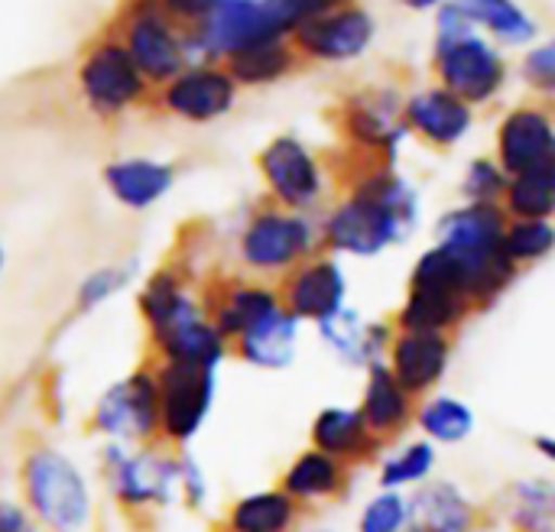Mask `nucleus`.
Returning <instances> with one entry per match:
<instances>
[{"mask_svg": "<svg viewBox=\"0 0 555 532\" xmlns=\"http://www.w3.org/2000/svg\"><path fill=\"white\" fill-rule=\"evenodd\" d=\"M16 501L42 532H101V497L88 468L55 442H29L16 458Z\"/></svg>", "mask_w": 555, "mask_h": 532, "instance_id": "7ed1b4c3", "label": "nucleus"}, {"mask_svg": "<svg viewBox=\"0 0 555 532\" xmlns=\"http://www.w3.org/2000/svg\"><path fill=\"white\" fill-rule=\"evenodd\" d=\"M501 208L511 221H555V153L537 169L511 176Z\"/></svg>", "mask_w": 555, "mask_h": 532, "instance_id": "473e14b6", "label": "nucleus"}, {"mask_svg": "<svg viewBox=\"0 0 555 532\" xmlns=\"http://www.w3.org/2000/svg\"><path fill=\"white\" fill-rule=\"evenodd\" d=\"M377 26L374 16L361 7H338L328 10L322 16H312L306 23H299L293 29L296 46L322 62H348L358 59L361 52H367L371 39H374Z\"/></svg>", "mask_w": 555, "mask_h": 532, "instance_id": "aec40b11", "label": "nucleus"}, {"mask_svg": "<svg viewBox=\"0 0 555 532\" xmlns=\"http://www.w3.org/2000/svg\"><path fill=\"white\" fill-rule=\"evenodd\" d=\"M423 218L420 189L393 166H364L319 218L322 250L338 260H377L406 244Z\"/></svg>", "mask_w": 555, "mask_h": 532, "instance_id": "f257e3e1", "label": "nucleus"}, {"mask_svg": "<svg viewBox=\"0 0 555 532\" xmlns=\"http://www.w3.org/2000/svg\"><path fill=\"white\" fill-rule=\"evenodd\" d=\"M153 364V361H150ZM159 387V445L185 452L208 426L221 374L195 364H153Z\"/></svg>", "mask_w": 555, "mask_h": 532, "instance_id": "1a4fd4ad", "label": "nucleus"}, {"mask_svg": "<svg viewBox=\"0 0 555 532\" xmlns=\"http://www.w3.org/2000/svg\"><path fill=\"white\" fill-rule=\"evenodd\" d=\"M403 124L413 137L436 150L459 146L475 127V107L446 88H423L403 101Z\"/></svg>", "mask_w": 555, "mask_h": 532, "instance_id": "4be33fe9", "label": "nucleus"}, {"mask_svg": "<svg viewBox=\"0 0 555 532\" xmlns=\"http://www.w3.org/2000/svg\"><path fill=\"white\" fill-rule=\"evenodd\" d=\"M475 302L468 296L465 276L455 260L442 247H426L406 280V296L393 315L397 332H429V335H455L472 315Z\"/></svg>", "mask_w": 555, "mask_h": 532, "instance_id": "0eeeda50", "label": "nucleus"}, {"mask_svg": "<svg viewBox=\"0 0 555 532\" xmlns=\"http://www.w3.org/2000/svg\"><path fill=\"white\" fill-rule=\"evenodd\" d=\"M0 532H42V527L29 517V510L13 497L0 494Z\"/></svg>", "mask_w": 555, "mask_h": 532, "instance_id": "37998d69", "label": "nucleus"}, {"mask_svg": "<svg viewBox=\"0 0 555 532\" xmlns=\"http://www.w3.org/2000/svg\"><path fill=\"white\" fill-rule=\"evenodd\" d=\"M98 478L107 501L130 520H153L179 507V452L153 445H98Z\"/></svg>", "mask_w": 555, "mask_h": 532, "instance_id": "39448f33", "label": "nucleus"}, {"mask_svg": "<svg viewBox=\"0 0 555 532\" xmlns=\"http://www.w3.org/2000/svg\"><path fill=\"white\" fill-rule=\"evenodd\" d=\"M511 176L501 169L494 156H475L462 172V198L472 205H501L507 195Z\"/></svg>", "mask_w": 555, "mask_h": 532, "instance_id": "58836bf2", "label": "nucleus"}, {"mask_svg": "<svg viewBox=\"0 0 555 532\" xmlns=\"http://www.w3.org/2000/svg\"><path fill=\"white\" fill-rule=\"evenodd\" d=\"M555 153V117L540 104H520L504 114L494 133V159L507 176L537 169Z\"/></svg>", "mask_w": 555, "mask_h": 532, "instance_id": "6ab92c4d", "label": "nucleus"}, {"mask_svg": "<svg viewBox=\"0 0 555 532\" xmlns=\"http://www.w3.org/2000/svg\"><path fill=\"white\" fill-rule=\"evenodd\" d=\"M202 296H205V306L211 312L215 328L224 335L228 345H234L244 332H250L254 325H260L263 319H270L273 312L283 309L276 283L257 280V276L218 280Z\"/></svg>", "mask_w": 555, "mask_h": 532, "instance_id": "2eb2a0df", "label": "nucleus"}, {"mask_svg": "<svg viewBox=\"0 0 555 532\" xmlns=\"http://www.w3.org/2000/svg\"><path fill=\"white\" fill-rule=\"evenodd\" d=\"M452 358H455V341L449 335L397 332L384 364L410 397L426 400L439 393V387L446 384Z\"/></svg>", "mask_w": 555, "mask_h": 532, "instance_id": "dca6fc26", "label": "nucleus"}, {"mask_svg": "<svg viewBox=\"0 0 555 532\" xmlns=\"http://www.w3.org/2000/svg\"><path fill=\"white\" fill-rule=\"evenodd\" d=\"M468 10V16L491 29L504 46H527L537 39V23L517 0H455Z\"/></svg>", "mask_w": 555, "mask_h": 532, "instance_id": "c9c22d12", "label": "nucleus"}, {"mask_svg": "<svg viewBox=\"0 0 555 532\" xmlns=\"http://www.w3.org/2000/svg\"><path fill=\"white\" fill-rule=\"evenodd\" d=\"M211 504V478L208 468L185 449L179 452V507L189 514H205Z\"/></svg>", "mask_w": 555, "mask_h": 532, "instance_id": "ea45409f", "label": "nucleus"}, {"mask_svg": "<svg viewBox=\"0 0 555 532\" xmlns=\"http://www.w3.org/2000/svg\"><path fill=\"white\" fill-rule=\"evenodd\" d=\"M504 250L517 270L550 260L555 254V221H511L507 218Z\"/></svg>", "mask_w": 555, "mask_h": 532, "instance_id": "e433bc0d", "label": "nucleus"}, {"mask_svg": "<svg viewBox=\"0 0 555 532\" xmlns=\"http://www.w3.org/2000/svg\"><path fill=\"white\" fill-rule=\"evenodd\" d=\"M436 72H439V88L452 91L468 107L494 101L507 81L504 55L478 33L462 42L436 49Z\"/></svg>", "mask_w": 555, "mask_h": 532, "instance_id": "4468645a", "label": "nucleus"}, {"mask_svg": "<svg viewBox=\"0 0 555 532\" xmlns=\"http://www.w3.org/2000/svg\"><path fill=\"white\" fill-rule=\"evenodd\" d=\"M237 101L234 78L218 65H189L163 91V107L189 124H211Z\"/></svg>", "mask_w": 555, "mask_h": 532, "instance_id": "412c9836", "label": "nucleus"}, {"mask_svg": "<svg viewBox=\"0 0 555 532\" xmlns=\"http://www.w3.org/2000/svg\"><path fill=\"white\" fill-rule=\"evenodd\" d=\"M315 335L338 364L351 371H371L374 364L387 361L397 325L393 319H367L364 312L348 306L328 322L315 325Z\"/></svg>", "mask_w": 555, "mask_h": 532, "instance_id": "a211bd4d", "label": "nucleus"}, {"mask_svg": "<svg viewBox=\"0 0 555 532\" xmlns=\"http://www.w3.org/2000/svg\"><path fill=\"white\" fill-rule=\"evenodd\" d=\"M257 169H260L270 205H280L299 215H315L328 198L325 163L315 156V150L306 140L293 133L273 137L260 150Z\"/></svg>", "mask_w": 555, "mask_h": 532, "instance_id": "9d476101", "label": "nucleus"}, {"mask_svg": "<svg viewBox=\"0 0 555 532\" xmlns=\"http://www.w3.org/2000/svg\"><path fill=\"white\" fill-rule=\"evenodd\" d=\"M507 215L501 205L462 202L436 221V247H442L465 276L475 309L494 306L520 276L504 250Z\"/></svg>", "mask_w": 555, "mask_h": 532, "instance_id": "20e7f679", "label": "nucleus"}, {"mask_svg": "<svg viewBox=\"0 0 555 532\" xmlns=\"http://www.w3.org/2000/svg\"><path fill=\"white\" fill-rule=\"evenodd\" d=\"M176 166L156 156H117L104 163L101 182L107 195L127 211H150L176 189Z\"/></svg>", "mask_w": 555, "mask_h": 532, "instance_id": "5701e85b", "label": "nucleus"}, {"mask_svg": "<svg viewBox=\"0 0 555 532\" xmlns=\"http://www.w3.org/2000/svg\"><path fill=\"white\" fill-rule=\"evenodd\" d=\"M533 452L555 468V436H537L533 439Z\"/></svg>", "mask_w": 555, "mask_h": 532, "instance_id": "c03bdc74", "label": "nucleus"}, {"mask_svg": "<svg viewBox=\"0 0 555 532\" xmlns=\"http://www.w3.org/2000/svg\"><path fill=\"white\" fill-rule=\"evenodd\" d=\"M276 289H280L283 309L302 325L315 328L328 322L332 315H338L341 309H348L351 280L345 270V260H338L328 250H319L309 260H302L296 270H289L276 283Z\"/></svg>", "mask_w": 555, "mask_h": 532, "instance_id": "9b49d317", "label": "nucleus"}, {"mask_svg": "<svg viewBox=\"0 0 555 532\" xmlns=\"http://www.w3.org/2000/svg\"><path fill=\"white\" fill-rule=\"evenodd\" d=\"M504 520L514 532H555V478H520L504 491Z\"/></svg>", "mask_w": 555, "mask_h": 532, "instance_id": "2f4dec72", "label": "nucleus"}, {"mask_svg": "<svg viewBox=\"0 0 555 532\" xmlns=\"http://www.w3.org/2000/svg\"><path fill=\"white\" fill-rule=\"evenodd\" d=\"M413 530V497L400 491H377L364 501L354 532H406Z\"/></svg>", "mask_w": 555, "mask_h": 532, "instance_id": "4c0bfd02", "label": "nucleus"}, {"mask_svg": "<svg viewBox=\"0 0 555 532\" xmlns=\"http://www.w3.org/2000/svg\"><path fill=\"white\" fill-rule=\"evenodd\" d=\"M133 280H137V260H107V263H98V267H91L78 280L72 309L78 315H94L104 306H111L117 296H124L133 286Z\"/></svg>", "mask_w": 555, "mask_h": 532, "instance_id": "f704fd0d", "label": "nucleus"}, {"mask_svg": "<svg viewBox=\"0 0 555 532\" xmlns=\"http://www.w3.org/2000/svg\"><path fill=\"white\" fill-rule=\"evenodd\" d=\"M406 7H413V10H433V7H442L446 0H403Z\"/></svg>", "mask_w": 555, "mask_h": 532, "instance_id": "a18cd8bd", "label": "nucleus"}, {"mask_svg": "<svg viewBox=\"0 0 555 532\" xmlns=\"http://www.w3.org/2000/svg\"><path fill=\"white\" fill-rule=\"evenodd\" d=\"M413 429L436 449H452L478 432V413L455 393H433L416 403Z\"/></svg>", "mask_w": 555, "mask_h": 532, "instance_id": "c756f323", "label": "nucleus"}, {"mask_svg": "<svg viewBox=\"0 0 555 532\" xmlns=\"http://www.w3.org/2000/svg\"><path fill=\"white\" fill-rule=\"evenodd\" d=\"M88 432L101 445H153L159 442V387L156 367L146 361L111 380L88 410Z\"/></svg>", "mask_w": 555, "mask_h": 532, "instance_id": "6e6552de", "label": "nucleus"}, {"mask_svg": "<svg viewBox=\"0 0 555 532\" xmlns=\"http://www.w3.org/2000/svg\"><path fill=\"white\" fill-rule=\"evenodd\" d=\"M309 449L325 452L328 458L358 468L367 465L380 455L384 442L367 429L364 416L358 406H345V403H332L322 406L312 423H309Z\"/></svg>", "mask_w": 555, "mask_h": 532, "instance_id": "b1692460", "label": "nucleus"}, {"mask_svg": "<svg viewBox=\"0 0 555 532\" xmlns=\"http://www.w3.org/2000/svg\"><path fill=\"white\" fill-rule=\"evenodd\" d=\"M416 397H410L400 380L387 371V364H374L371 371H364V387H361V400L354 403L367 423V429L387 445L403 439L413 429V416H416Z\"/></svg>", "mask_w": 555, "mask_h": 532, "instance_id": "393cba45", "label": "nucleus"}, {"mask_svg": "<svg viewBox=\"0 0 555 532\" xmlns=\"http://www.w3.org/2000/svg\"><path fill=\"white\" fill-rule=\"evenodd\" d=\"M224 59H228L224 72L234 78V85H270L293 68V49L286 46V39L250 42Z\"/></svg>", "mask_w": 555, "mask_h": 532, "instance_id": "72a5a7b5", "label": "nucleus"}, {"mask_svg": "<svg viewBox=\"0 0 555 532\" xmlns=\"http://www.w3.org/2000/svg\"><path fill=\"white\" fill-rule=\"evenodd\" d=\"M127 52L137 62L140 75L146 81H172L176 75H182L189 68V42L172 29L169 16L153 7V3H140L130 16L127 26Z\"/></svg>", "mask_w": 555, "mask_h": 532, "instance_id": "f3484780", "label": "nucleus"}, {"mask_svg": "<svg viewBox=\"0 0 555 532\" xmlns=\"http://www.w3.org/2000/svg\"><path fill=\"white\" fill-rule=\"evenodd\" d=\"M406 532H420V530H406Z\"/></svg>", "mask_w": 555, "mask_h": 532, "instance_id": "09e8293b", "label": "nucleus"}, {"mask_svg": "<svg viewBox=\"0 0 555 532\" xmlns=\"http://www.w3.org/2000/svg\"><path fill=\"white\" fill-rule=\"evenodd\" d=\"M524 78L540 94H553L555 98V36L540 42V46H533L524 55Z\"/></svg>", "mask_w": 555, "mask_h": 532, "instance_id": "a19ab883", "label": "nucleus"}, {"mask_svg": "<svg viewBox=\"0 0 555 532\" xmlns=\"http://www.w3.org/2000/svg\"><path fill=\"white\" fill-rule=\"evenodd\" d=\"M299 532H335V530H328V527H309V530H299Z\"/></svg>", "mask_w": 555, "mask_h": 532, "instance_id": "de8ad7c7", "label": "nucleus"}, {"mask_svg": "<svg viewBox=\"0 0 555 532\" xmlns=\"http://www.w3.org/2000/svg\"><path fill=\"white\" fill-rule=\"evenodd\" d=\"M341 127L348 143L367 156V166H397L410 133L403 124V101L393 91H361L348 98Z\"/></svg>", "mask_w": 555, "mask_h": 532, "instance_id": "ddd939ff", "label": "nucleus"}, {"mask_svg": "<svg viewBox=\"0 0 555 532\" xmlns=\"http://www.w3.org/2000/svg\"><path fill=\"white\" fill-rule=\"evenodd\" d=\"M3 270H7V244L0 237V276H3Z\"/></svg>", "mask_w": 555, "mask_h": 532, "instance_id": "49530a36", "label": "nucleus"}, {"mask_svg": "<svg viewBox=\"0 0 555 532\" xmlns=\"http://www.w3.org/2000/svg\"><path fill=\"white\" fill-rule=\"evenodd\" d=\"M221 7V0H159V10L166 16L185 20V23H205L215 10Z\"/></svg>", "mask_w": 555, "mask_h": 532, "instance_id": "79ce46f5", "label": "nucleus"}, {"mask_svg": "<svg viewBox=\"0 0 555 532\" xmlns=\"http://www.w3.org/2000/svg\"><path fill=\"white\" fill-rule=\"evenodd\" d=\"M413 497V530L420 532H481V504L449 478H433Z\"/></svg>", "mask_w": 555, "mask_h": 532, "instance_id": "a878e982", "label": "nucleus"}, {"mask_svg": "<svg viewBox=\"0 0 555 532\" xmlns=\"http://www.w3.org/2000/svg\"><path fill=\"white\" fill-rule=\"evenodd\" d=\"M78 88L98 117H117L146 98V78L140 75L127 46L117 39H107L85 55L78 68Z\"/></svg>", "mask_w": 555, "mask_h": 532, "instance_id": "f8f14e48", "label": "nucleus"}, {"mask_svg": "<svg viewBox=\"0 0 555 532\" xmlns=\"http://www.w3.org/2000/svg\"><path fill=\"white\" fill-rule=\"evenodd\" d=\"M322 250V228L315 215L286 211L280 205H257L234 241V260L244 276L280 283L289 270Z\"/></svg>", "mask_w": 555, "mask_h": 532, "instance_id": "423d86ee", "label": "nucleus"}, {"mask_svg": "<svg viewBox=\"0 0 555 532\" xmlns=\"http://www.w3.org/2000/svg\"><path fill=\"white\" fill-rule=\"evenodd\" d=\"M137 315L146 332L153 364L215 367L231 358V345L215 328L205 296L182 263L153 267L137 286Z\"/></svg>", "mask_w": 555, "mask_h": 532, "instance_id": "f03ea898", "label": "nucleus"}, {"mask_svg": "<svg viewBox=\"0 0 555 532\" xmlns=\"http://www.w3.org/2000/svg\"><path fill=\"white\" fill-rule=\"evenodd\" d=\"M276 488H283L302 510L328 507L351 491V468L325 452L306 449L283 468Z\"/></svg>", "mask_w": 555, "mask_h": 532, "instance_id": "cd10ccee", "label": "nucleus"}, {"mask_svg": "<svg viewBox=\"0 0 555 532\" xmlns=\"http://www.w3.org/2000/svg\"><path fill=\"white\" fill-rule=\"evenodd\" d=\"M439 471V449L426 439H406L390 449L377 465V488L413 494L429 484Z\"/></svg>", "mask_w": 555, "mask_h": 532, "instance_id": "7c9ffc66", "label": "nucleus"}, {"mask_svg": "<svg viewBox=\"0 0 555 532\" xmlns=\"http://www.w3.org/2000/svg\"><path fill=\"white\" fill-rule=\"evenodd\" d=\"M306 510L283 488H257L234 497L221 517V532H299Z\"/></svg>", "mask_w": 555, "mask_h": 532, "instance_id": "c85d7f7f", "label": "nucleus"}, {"mask_svg": "<svg viewBox=\"0 0 555 532\" xmlns=\"http://www.w3.org/2000/svg\"><path fill=\"white\" fill-rule=\"evenodd\" d=\"M299 345H302V322L293 319L286 309H280L260 325H254L250 332H244L231 345V354L260 374H283L296 364Z\"/></svg>", "mask_w": 555, "mask_h": 532, "instance_id": "bb28decb", "label": "nucleus"}]
</instances>
